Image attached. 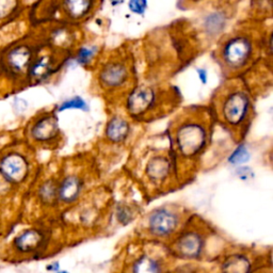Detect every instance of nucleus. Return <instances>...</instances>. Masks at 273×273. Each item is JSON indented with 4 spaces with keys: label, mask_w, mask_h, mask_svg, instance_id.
Here are the masks:
<instances>
[{
    "label": "nucleus",
    "mask_w": 273,
    "mask_h": 273,
    "mask_svg": "<svg viewBox=\"0 0 273 273\" xmlns=\"http://www.w3.org/2000/svg\"><path fill=\"white\" fill-rule=\"evenodd\" d=\"M211 116L204 108L187 109L171 126V155L178 168L183 163H195L209 145Z\"/></svg>",
    "instance_id": "nucleus-1"
},
{
    "label": "nucleus",
    "mask_w": 273,
    "mask_h": 273,
    "mask_svg": "<svg viewBox=\"0 0 273 273\" xmlns=\"http://www.w3.org/2000/svg\"><path fill=\"white\" fill-rule=\"evenodd\" d=\"M214 110L216 119L235 140L243 139L254 117L253 98L248 86L233 78L218 91Z\"/></svg>",
    "instance_id": "nucleus-2"
},
{
    "label": "nucleus",
    "mask_w": 273,
    "mask_h": 273,
    "mask_svg": "<svg viewBox=\"0 0 273 273\" xmlns=\"http://www.w3.org/2000/svg\"><path fill=\"white\" fill-rule=\"evenodd\" d=\"M257 43L250 31L240 29L226 35L217 51L221 68L232 76L247 69L256 58Z\"/></svg>",
    "instance_id": "nucleus-3"
},
{
    "label": "nucleus",
    "mask_w": 273,
    "mask_h": 273,
    "mask_svg": "<svg viewBox=\"0 0 273 273\" xmlns=\"http://www.w3.org/2000/svg\"><path fill=\"white\" fill-rule=\"evenodd\" d=\"M37 43L18 40L4 45L0 51V79L16 85H26V76L37 52Z\"/></svg>",
    "instance_id": "nucleus-4"
},
{
    "label": "nucleus",
    "mask_w": 273,
    "mask_h": 273,
    "mask_svg": "<svg viewBox=\"0 0 273 273\" xmlns=\"http://www.w3.org/2000/svg\"><path fill=\"white\" fill-rule=\"evenodd\" d=\"M27 144L11 145L0 151V174L16 190L29 186L35 173V160Z\"/></svg>",
    "instance_id": "nucleus-5"
},
{
    "label": "nucleus",
    "mask_w": 273,
    "mask_h": 273,
    "mask_svg": "<svg viewBox=\"0 0 273 273\" xmlns=\"http://www.w3.org/2000/svg\"><path fill=\"white\" fill-rule=\"evenodd\" d=\"M134 68L127 54L113 52L102 61L96 73V83L105 94H119L133 88Z\"/></svg>",
    "instance_id": "nucleus-6"
},
{
    "label": "nucleus",
    "mask_w": 273,
    "mask_h": 273,
    "mask_svg": "<svg viewBox=\"0 0 273 273\" xmlns=\"http://www.w3.org/2000/svg\"><path fill=\"white\" fill-rule=\"evenodd\" d=\"M23 139L25 144L31 149H57L62 140L57 112L54 110L37 112L24 126Z\"/></svg>",
    "instance_id": "nucleus-7"
},
{
    "label": "nucleus",
    "mask_w": 273,
    "mask_h": 273,
    "mask_svg": "<svg viewBox=\"0 0 273 273\" xmlns=\"http://www.w3.org/2000/svg\"><path fill=\"white\" fill-rule=\"evenodd\" d=\"M165 95L166 93L154 85H134L125 98V109L129 118L138 121L153 119L165 108L162 107Z\"/></svg>",
    "instance_id": "nucleus-8"
},
{
    "label": "nucleus",
    "mask_w": 273,
    "mask_h": 273,
    "mask_svg": "<svg viewBox=\"0 0 273 273\" xmlns=\"http://www.w3.org/2000/svg\"><path fill=\"white\" fill-rule=\"evenodd\" d=\"M51 242V233L42 226H28L16 233L7 244L5 252L14 259L39 257Z\"/></svg>",
    "instance_id": "nucleus-9"
},
{
    "label": "nucleus",
    "mask_w": 273,
    "mask_h": 273,
    "mask_svg": "<svg viewBox=\"0 0 273 273\" xmlns=\"http://www.w3.org/2000/svg\"><path fill=\"white\" fill-rule=\"evenodd\" d=\"M182 211L174 206H160L145 218L144 229L147 236L166 240L174 236L182 225Z\"/></svg>",
    "instance_id": "nucleus-10"
},
{
    "label": "nucleus",
    "mask_w": 273,
    "mask_h": 273,
    "mask_svg": "<svg viewBox=\"0 0 273 273\" xmlns=\"http://www.w3.org/2000/svg\"><path fill=\"white\" fill-rule=\"evenodd\" d=\"M143 174L146 184L155 190H159L170 184L177 175V170L171 154L156 153L147 158L144 165Z\"/></svg>",
    "instance_id": "nucleus-11"
},
{
    "label": "nucleus",
    "mask_w": 273,
    "mask_h": 273,
    "mask_svg": "<svg viewBox=\"0 0 273 273\" xmlns=\"http://www.w3.org/2000/svg\"><path fill=\"white\" fill-rule=\"evenodd\" d=\"M59 62L54 51H43L40 49L32 61L26 76V85L44 84L56 73Z\"/></svg>",
    "instance_id": "nucleus-12"
},
{
    "label": "nucleus",
    "mask_w": 273,
    "mask_h": 273,
    "mask_svg": "<svg viewBox=\"0 0 273 273\" xmlns=\"http://www.w3.org/2000/svg\"><path fill=\"white\" fill-rule=\"evenodd\" d=\"M205 236L201 231L188 229L178 234L173 242V251L183 259H199L204 253Z\"/></svg>",
    "instance_id": "nucleus-13"
},
{
    "label": "nucleus",
    "mask_w": 273,
    "mask_h": 273,
    "mask_svg": "<svg viewBox=\"0 0 273 273\" xmlns=\"http://www.w3.org/2000/svg\"><path fill=\"white\" fill-rule=\"evenodd\" d=\"M231 20L229 12L222 7L207 9L200 17V28L207 40H217L221 37Z\"/></svg>",
    "instance_id": "nucleus-14"
},
{
    "label": "nucleus",
    "mask_w": 273,
    "mask_h": 273,
    "mask_svg": "<svg viewBox=\"0 0 273 273\" xmlns=\"http://www.w3.org/2000/svg\"><path fill=\"white\" fill-rule=\"evenodd\" d=\"M85 189V181L79 174L68 173L58 179V205L70 206L79 200Z\"/></svg>",
    "instance_id": "nucleus-15"
},
{
    "label": "nucleus",
    "mask_w": 273,
    "mask_h": 273,
    "mask_svg": "<svg viewBox=\"0 0 273 273\" xmlns=\"http://www.w3.org/2000/svg\"><path fill=\"white\" fill-rule=\"evenodd\" d=\"M100 0H60L63 17L69 23H81L94 14Z\"/></svg>",
    "instance_id": "nucleus-16"
},
{
    "label": "nucleus",
    "mask_w": 273,
    "mask_h": 273,
    "mask_svg": "<svg viewBox=\"0 0 273 273\" xmlns=\"http://www.w3.org/2000/svg\"><path fill=\"white\" fill-rule=\"evenodd\" d=\"M132 134V124L123 114H113L108 119L103 136L111 145H122Z\"/></svg>",
    "instance_id": "nucleus-17"
},
{
    "label": "nucleus",
    "mask_w": 273,
    "mask_h": 273,
    "mask_svg": "<svg viewBox=\"0 0 273 273\" xmlns=\"http://www.w3.org/2000/svg\"><path fill=\"white\" fill-rule=\"evenodd\" d=\"M166 261L157 253L142 252L130 264L129 273H165Z\"/></svg>",
    "instance_id": "nucleus-18"
},
{
    "label": "nucleus",
    "mask_w": 273,
    "mask_h": 273,
    "mask_svg": "<svg viewBox=\"0 0 273 273\" xmlns=\"http://www.w3.org/2000/svg\"><path fill=\"white\" fill-rule=\"evenodd\" d=\"M34 199L43 208H52L58 205V178L48 176L37 183Z\"/></svg>",
    "instance_id": "nucleus-19"
},
{
    "label": "nucleus",
    "mask_w": 273,
    "mask_h": 273,
    "mask_svg": "<svg viewBox=\"0 0 273 273\" xmlns=\"http://www.w3.org/2000/svg\"><path fill=\"white\" fill-rule=\"evenodd\" d=\"M252 265L247 255L235 253L229 255L221 265L222 273H250Z\"/></svg>",
    "instance_id": "nucleus-20"
},
{
    "label": "nucleus",
    "mask_w": 273,
    "mask_h": 273,
    "mask_svg": "<svg viewBox=\"0 0 273 273\" xmlns=\"http://www.w3.org/2000/svg\"><path fill=\"white\" fill-rule=\"evenodd\" d=\"M21 13V0H0V27L13 23Z\"/></svg>",
    "instance_id": "nucleus-21"
},
{
    "label": "nucleus",
    "mask_w": 273,
    "mask_h": 273,
    "mask_svg": "<svg viewBox=\"0 0 273 273\" xmlns=\"http://www.w3.org/2000/svg\"><path fill=\"white\" fill-rule=\"evenodd\" d=\"M49 42L53 47L60 49L68 48L74 42V34L65 26L57 27L51 32V39Z\"/></svg>",
    "instance_id": "nucleus-22"
},
{
    "label": "nucleus",
    "mask_w": 273,
    "mask_h": 273,
    "mask_svg": "<svg viewBox=\"0 0 273 273\" xmlns=\"http://www.w3.org/2000/svg\"><path fill=\"white\" fill-rule=\"evenodd\" d=\"M98 53H100V48L97 45H84L76 51L74 60L80 67L88 68L94 62Z\"/></svg>",
    "instance_id": "nucleus-23"
},
{
    "label": "nucleus",
    "mask_w": 273,
    "mask_h": 273,
    "mask_svg": "<svg viewBox=\"0 0 273 273\" xmlns=\"http://www.w3.org/2000/svg\"><path fill=\"white\" fill-rule=\"evenodd\" d=\"M89 105L81 96H73L68 100L60 102L54 109L57 113L64 112L68 110H80V111H89Z\"/></svg>",
    "instance_id": "nucleus-24"
},
{
    "label": "nucleus",
    "mask_w": 273,
    "mask_h": 273,
    "mask_svg": "<svg viewBox=\"0 0 273 273\" xmlns=\"http://www.w3.org/2000/svg\"><path fill=\"white\" fill-rule=\"evenodd\" d=\"M251 153L244 144H240L228 158V162L234 167H240L250 160Z\"/></svg>",
    "instance_id": "nucleus-25"
},
{
    "label": "nucleus",
    "mask_w": 273,
    "mask_h": 273,
    "mask_svg": "<svg viewBox=\"0 0 273 273\" xmlns=\"http://www.w3.org/2000/svg\"><path fill=\"white\" fill-rule=\"evenodd\" d=\"M16 191L17 190L0 174V201H7L12 198Z\"/></svg>",
    "instance_id": "nucleus-26"
},
{
    "label": "nucleus",
    "mask_w": 273,
    "mask_h": 273,
    "mask_svg": "<svg viewBox=\"0 0 273 273\" xmlns=\"http://www.w3.org/2000/svg\"><path fill=\"white\" fill-rule=\"evenodd\" d=\"M149 8V0H128V9L136 15H143Z\"/></svg>",
    "instance_id": "nucleus-27"
},
{
    "label": "nucleus",
    "mask_w": 273,
    "mask_h": 273,
    "mask_svg": "<svg viewBox=\"0 0 273 273\" xmlns=\"http://www.w3.org/2000/svg\"><path fill=\"white\" fill-rule=\"evenodd\" d=\"M12 109L14 113L17 114V116L24 114L28 109V102L24 100L23 97H15L12 101Z\"/></svg>",
    "instance_id": "nucleus-28"
},
{
    "label": "nucleus",
    "mask_w": 273,
    "mask_h": 273,
    "mask_svg": "<svg viewBox=\"0 0 273 273\" xmlns=\"http://www.w3.org/2000/svg\"><path fill=\"white\" fill-rule=\"evenodd\" d=\"M195 73L198 75V78L202 85H206L208 84V72H207L206 68H195Z\"/></svg>",
    "instance_id": "nucleus-29"
},
{
    "label": "nucleus",
    "mask_w": 273,
    "mask_h": 273,
    "mask_svg": "<svg viewBox=\"0 0 273 273\" xmlns=\"http://www.w3.org/2000/svg\"><path fill=\"white\" fill-rule=\"evenodd\" d=\"M45 269L46 271L48 272H51V273H56L57 271H59L60 269H61V265H60V263L58 260H53V261H51V263H48L45 267Z\"/></svg>",
    "instance_id": "nucleus-30"
},
{
    "label": "nucleus",
    "mask_w": 273,
    "mask_h": 273,
    "mask_svg": "<svg viewBox=\"0 0 273 273\" xmlns=\"http://www.w3.org/2000/svg\"><path fill=\"white\" fill-rule=\"evenodd\" d=\"M179 3H181L182 8H191L194 7V5L199 4L200 2L203 1V0H178Z\"/></svg>",
    "instance_id": "nucleus-31"
},
{
    "label": "nucleus",
    "mask_w": 273,
    "mask_h": 273,
    "mask_svg": "<svg viewBox=\"0 0 273 273\" xmlns=\"http://www.w3.org/2000/svg\"><path fill=\"white\" fill-rule=\"evenodd\" d=\"M109 1H110V4L113 5V7H117V5L124 3L125 0H109Z\"/></svg>",
    "instance_id": "nucleus-32"
},
{
    "label": "nucleus",
    "mask_w": 273,
    "mask_h": 273,
    "mask_svg": "<svg viewBox=\"0 0 273 273\" xmlns=\"http://www.w3.org/2000/svg\"><path fill=\"white\" fill-rule=\"evenodd\" d=\"M56 273H69V272H68V271H67V270H61V269H60V270H59V271H57Z\"/></svg>",
    "instance_id": "nucleus-33"
},
{
    "label": "nucleus",
    "mask_w": 273,
    "mask_h": 273,
    "mask_svg": "<svg viewBox=\"0 0 273 273\" xmlns=\"http://www.w3.org/2000/svg\"><path fill=\"white\" fill-rule=\"evenodd\" d=\"M258 273H271V271L270 270H268V271H259Z\"/></svg>",
    "instance_id": "nucleus-34"
}]
</instances>
